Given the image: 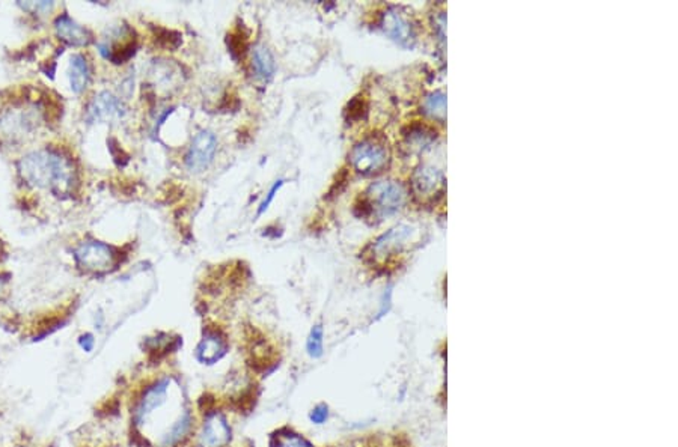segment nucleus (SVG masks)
<instances>
[{
    "label": "nucleus",
    "instance_id": "obj_13",
    "mask_svg": "<svg viewBox=\"0 0 678 447\" xmlns=\"http://www.w3.org/2000/svg\"><path fill=\"white\" fill-rule=\"evenodd\" d=\"M226 354V340L217 330H208L201 339L196 357L203 365H214Z\"/></svg>",
    "mask_w": 678,
    "mask_h": 447
},
{
    "label": "nucleus",
    "instance_id": "obj_22",
    "mask_svg": "<svg viewBox=\"0 0 678 447\" xmlns=\"http://www.w3.org/2000/svg\"><path fill=\"white\" fill-rule=\"evenodd\" d=\"M309 420L314 425H324L329 420V406L326 404L315 405L309 413Z\"/></svg>",
    "mask_w": 678,
    "mask_h": 447
},
{
    "label": "nucleus",
    "instance_id": "obj_18",
    "mask_svg": "<svg viewBox=\"0 0 678 447\" xmlns=\"http://www.w3.org/2000/svg\"><path fill=\"white\" fill-rule=\"evenodd\" d=\"M422 109H424V112L428 114V117L436 118V119H443L446 114V97L442 92L430 94L425 98L424 104H422Z\"/></svg>",
    "mask_w": 678,
    "mask_h": 447
},
{
    "label": "nucleus",
    "instance_id": "obj_5",
    "mask_svg": "<svg viewBox=\"0 0 678 447\" xmlns=\"http://www.w3.org/2000/svg\"><path fill=\"white\" fill-rule=\"evenodd\" d=\"M169 387H171V379L168 377H164L152 382V384L148 386L144 390V393L140 394V398L137 399L133 410V421L137 428L144 426L152 417V414H154L157 410H160V408L168 402Z\"/></svg>",
    "mask_w": 678,
    "mask_h": 447
},
{
    "label": "nucleus",
    "instance_id": "obj_1",
    "mask_svg": "<svg viewBox=\"0 0 678 447\" xmlns=\"http://www.w3.org/2000/svg\"><path fill=\"white\" fill-rule=\"evenodd\" d=\"M18 171L28 184L47 188L58 196L68 193L74 184L73 163L53 149H40L24 156Z\"/></svg>",
    "mask_w": 678,
    "mask_h": 447
},
{
    "label": "nucleus",
    "instance_id": "obj_4",
    "mask_svg": "<svg viewBox=\"0 0 678 447\" xmlns=\"http://www.w3.org/2000/svg\"><path fill=\"white\" fill-rule=\"evenodd\" d=\"M78 264L91 273H107L117 265V253L112 247L98 241H86L74 250Z\"/></svg>",
    "mask_w": 678,
    "mask_h": 447
},
{
    "label": "nucleus",
    "instance_id": "obj_8",
    "mask_svg": "<svg viewBox=\"0 0 678 447\" xmlns=\"http://www.w3.org/2000/svg\"><path fill=\"white\" fill-rule=\"evenodd\" d=\"M415 231L410 226H396L391 229L389 232L383 234L373 244V249H371V254L376 259H389L392 257H396L400 254L408 242H410Z\"/></svg>",
    "mask_w": 678,
    "mask_h": 447
},
{
    "label": "nucleus",
    "instance_id": "obj_16",
    "mask_svg": "<svg viewBox=\"0 0 678 447\" xmlns=\"http://www.w3.org/2000/svg\"><path fill=\"white\" fill-rule=\"evenodd\" d=\"M68 77H70L71 89L75 94H80L85 91L89 83V77H91V71H89L88 60L83 55H74L71 58Z\"/></svg>",
    "mask_w": 678,
    "mask_h": 447
},
{
    "label": "nucleus",
    "instance_id": "obj_2",
    "mask_svg": "<svg viewBox=\"0 0 678 447\" xmlns=\"http://www.w3.org/2000/svg\"><path fill=\"white\" fill-rule=\"evenodd\" d=\"M407 202V190L403 184L383 180L371 184L362 199V215H374L377 219H385L388 215L398 212Z\"/></svg>",
    "mask_w": 678,
    "mask_h": 447
},
{
    "label": "nucleus",
    "instance_id": "obj_6",
    "mask_svg": "<svg viewBox=\"0 0 678 447\" xmlns=\"http://www.w3.org/2000/svg\"><path fill=\"white\" fill-rule=\"evenodd\" d=\"M216 151H217L216 136L208 130L199 131L194 137V140H191V144L184 156V164L187 171H190L191 173H201L206 169H208V166L214 160Z\"/></svg>",
    "mask_w": 678,
    "mask_h": 447
},
{
    "label": "nucleus",
    "instance_id": "obj_20",
    "mask_svg": "<svg viewBox=\"0 0 678 447\" xmlns=\"http://www.w3.org/2000/svg\"><path fill=\"white\" fill-rule=\"evenodd\" d=\"M276 447H314L308 440L300 437L299 433L287 432L284 436H279L276 440Z\"/></svg>",
    "mask_w": 678,
    "mask_h": 447
},
{
    "label": "nucleus",
    "instance_id": "obj_10",
    "mask_svg": "<svg viewBox=\"0 0 678 447\" xmlns=\"http://www.w3.org/2000/svg\"><path fill=\"white\" fill-rule=\"evenodd\" d=\"M125 107L110 92H100L88 104V118L94 122H118L124 118Z\"/></svg>",
    "mask_w": 678,
    "mask_h": 447
},
{
    "label": "nucleus",
    "instance_id": "obj_17",
    "mask_svg": "<svg viewBox=\"0 0 678 447\" xmlns=\"http://www.w3.org/2000/svg\"><path fill=\"white\" fill-rule=\"evenodd\" d=\"M434 137H436V133L424 125H412L408 126V131L404 133L406 146L410 151H422L427 148Z\"/></svg>",
    "mask_w": 678,
    "mask_h": 447
},
{
    "label": "nucleus",
    "instance_id": "obj_25",
    "mask_svg": "<svg viewBox=\"0 0 678 447\" xmlns=\"http://www.w3.org/2000/svg\"><path fill=\"white\" fill-rule=\"evenodd\" d=\"M79 345H80V348L85 351V352H91L95 347V339H94V335L91 333H85L79 338Z\"/></svg>",
    "mask_w": 678,
    "mask_h": 447
},
{
    "label": "nucleus",
    "instance_id": "obj_12",
    "mask_svg": "<svg viewBox=\"0 0 678 447\" xmlns=\"http://www.w3.org/2000/svg\"><path fill=\"white\" fill-rule=\"evenodd\" d=\"M231 441V428L221 413L210 414L201 428L198 447H226Z\"/></svg>",
    "mask_w": 678,
    "mask_h": 447
},
{
    "label": "nucleus",
    "instance_id": "obj_11",
    "mask_svg": "<svg viewBox=\"0 0 678 447\" xmlns=\"http://www.w3.org/2000/svg\"><path fill=\"white\" fill-rule=\"evenodd\" d=\"M443 185V173L436 168H431V166H420L412 176L413 195L422 202L433 200L434 196L440 195Z\"/></svg>",
    "mask_w": 678,
    "mask_h": 447
},
{
    "label": "nucleus",
    "instance_id": "obj_21",
    "mask_svg": "<svg viewBox=\"0 0 678 447\" xmlns=\"http://www.w3.org/2000/svg\"><path fill=\"white\" fill-rule=\"evenodd\" d=\"M228 48L234 58H240L245 55L246 50V36L240 31L234 32L228 36Z\"/></svg>",
    "mask_w": 678,
    "mask_h": 447
},
{
    "label": "nucleus",
    "instance_id": "obj_9",
    "mask_svg": "<svg viewBox=\"0 0 678 447\" xmlns=\"http://www.w3.org/2000/svg\"><path fill=\"white\" fill-rule=\"evenodd\" d=\"M100 52L113 63H122L130 59L136 52V38L134 32L129 28H120L113 31L110 38L100 44Z\"/></svg>",
    "mask_w": 678,
    "mask_h": 447
},
{
    "label": "nucleus",
    "instance_id": "obj_3",
    "mask_svg": "<svg viewBox=\"0 0 678 447\" xmlns=\"http://www.w3.org/2000/svg\"><path fill=\"white\" fill-rule=\"evenodd\" d=\"M389 146L380 134H371L356 144L349 156L351 168L362 175H374L389 164Z\"/></svg>",
    "mask_w": 678,
    "mask_h": 447
},
{
    "label": "nucleus",
    "instance_id": "obj_7",
    "mask_svg": "<svg viewBox=\"0 0 678 447\" xmlns=\"http://www.w3.org/2000/svg\"><path fill=\"white\" fill-rule=\"evenodd\" d=\"M381 29L388 36H391L395 43L403 47H413L416 43V29L412 20L398 8H389L381 16L380 21Z\"/></svg>",
    "mask_w": 678,
    "mask_h": 447
},
{
    "label": "nucleus",
    "instance_id": "obj_19",
    "mask_svg": "<svg viewBox=\"0 0 678 447\" xmlns=\"http://www.w3.org/2000/svg\"><path fill=\"white\" fill-rule=\"evenodd\" d=\"M324 338V331L322 325H314L309 331V336L306 339V351H308L311 359H319L323 355L324 347H323V339Z\"/></svg>",
    "mask_w": 678,
    "mask_h": 447
},
{
    "label": "nucleus",
    "instance_id": "obj_14",
    "mask_svg": "<svg viewBox=\"0 0 678 447\" xmlns=\"http://www.w3.org/2000/svg\"><path fill=\"white\" fill-rule=\"evenodd\" d=\"M56 33L62 41H65L71 45H88L92 40V35L88 29H85L80 24L75 23L70 16L63 14L58 17L56 23Z\"/></svg>",
    "mask_w": 678,
    "mask_h": 447
},
{
    "label": "nucleus",
    "instance_id": "obj_15",
    "mask_svg": "<svg viewBox=\"0 0 678 447\" xmlns=\"http://www.w3.org/2000/svg\"><path fill=\"white\" fill-rule=\"evenodd\" d=\"M252 68L255 75L261 80H268L273 77L276 71L275 58L265 45L258 44L252 50Z\"/></svg>",
    "mask_w": 678,
    "mask_h": 447
},
{
    "label": "nucleus",
    "instance_id": "obj_26",
    "mask_svg": "<svg viewBox=\"0 0 678 447\" xmlns=\"http://www.w3.org/2000/svg\"><path fill=\"white\" fill-rule=\"evenodd\" d=\"M17 447H23V446H17Z\"/></svg>",
    "mask_w": 678,
    "mask_h": 447
},
{
    "label": "nucleus",
    "instance_id": "obj_24",
    "mask_svg": "<svg viewBox=\"0 0 678 447\" xmlns=\"http://www.w3.org/2000/svg\"><path fill=\"white\" fill-rule=\"evenodd\" d=\"M282 185H284V181H282V180H279V181L275 183V185H273V187L270 188V191H268V193H267L265 199L261 202V205H260V208H258V215L264 214V212L267 211V208L270 207V203L273 202L275 196L277 195V191L280 190V187H282Z\"/></svg>",
    "mask_w": 678,
    "mask_h": 447
},
{
    "label": "nucleus",
    "instance_id": "obj_23",
    "mask_svg": "<svg viewBox=\"0 0 678 447\" xmlns=\"http://www.w3.org/2000/svg\"><path fill=\"white\" fill-rule=\"evenodd\" d=\"M20 6L24 11L32 12V14L43 16V14H46V12L52 11L55 5L52 2H28V4H20Z\"/></svg>",
    "mask_w": 678,
    "mask_h": 447
}]
</instances>
